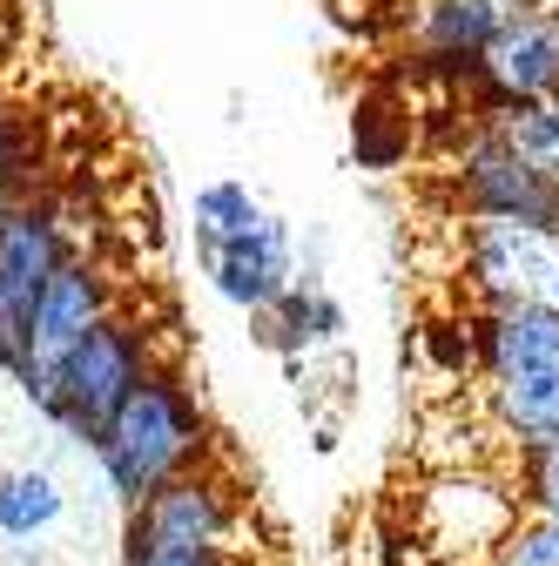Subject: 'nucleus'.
<instances>
[{
    "label": "nucleus",
    "mask_w": 559,
    "mask_h": 566,
    "mask_svg": "<svg viewBox=\"0 0 559 566\" xmlns=\"http://www.w3.org/2000/svg\"><path fill=\"white\" fill-rule=\"evenodd\" d=\"M519 520H526L519 485L478 465H445L411 500V533L439 566H493Z\"/></svg>",
    "instance_id": "nucleus-2"
},
{
    "label": "nucleus",
    "mask_w": 559,
    "mask_h": 566,
    "mask_svg": "<svg viewBox=\"0 0 559 566\" xmlns=\"http://www.w3.org/2000/svg\"><path fill=\"white\" fill-rule=\"evenodd\" d=\"M202 270L243 311H276L297 291V276H291V237H284L276 217H256L236 237H202Z\"/></svg>",
    "instance_id": "nucleus-11"
},
{
    "label": "nucleus",
    "mask_w": 559,
    "mask_h": 566,
    "mask_svg": "<svg viewBox=\"0 0 559 566\" xmlns=\"http://www.w3.org/2000/svg\"><path fill=\"white\" fill-rule=\"evenodd\" d=\"M115 317V291H108V270H102V256H67L61 270H54V283L41 291V304H34V317H28V331H21V350H14V378L34 391V405L48 398V385L61 378V365L75 358V350L102 331Z\"/></svg>",
    "instance_id": "nucleus-4"
},
{
    "label": "nucleus",
    "mask_w": 559,
    "mask_h": 566,
    "mask_svg": "<svg viewBox=\"0 0 559 566\" xmlns=\"http://www.w3.org/2000/svg\"><path fill=\"white\" fill-rule=\"evenodd\" d=\"M67 256H82V250H75V230H67L61 196H34L0 223V365H14L21 331Z\"/></svg>",
    "instance_id": "nucleus-6"
},
{
    "label": "nucleus",
    "mask_w": 559,
    "mask_h": 566,
    "mask_svg": "<svg viewBox=\"0 0 559 566\" xmlns=\"http://www.w3.org/2000/svg\"><path fill=\"white\" fill-rule=\"evenodd\" d=\"M34 156H41L34 122L21 108H0V223H8L21 202H34Z\"/></svg>",
    "instance_id": "nucleus-14"
},
{
    "label": "nucleus",
    "mask_w": 559,
    "mask_h": 566,
    "mask_svg": "<svg viewBox=\"0 0 559 566\" xmlns=\"http://www.w3.org/2000/svg\"><path fill=\"white\" fill-rule=\"evenodd\" d=\"M452 202L465 223H526V230H552L559 237V182L539 176L532 163H519L499 135L472 128L452 149Z\"/></svg>",
    "instance_id": "nucleus-5"
},
{
    "label": "nucleus",
    "mask_w": 559,
    "mask_h": 566,
    "mask_svg": "<svg viewBox=\"0 0 559 566\" xmlns=\"http://www.w3.org/2000/svg\"><path fill=\"white\" fill-rule=\"evenodd\" d=\"M513 485H519L526 513H546V520H559V446H546V452H526V459L513 465Z\"/></svg>",
    "instance_id": "nucleus-17"
},
{
    "label": "nucleus",
    "mask_w": 559,
    "mask_h": 566,
    "mask_svg": "<svg viewBox=\"0 0 559 566\" xmlns=\"http://www.w3.org/2000/svg\"><path fill=\"white\" fill-rule=\"evenodd\" d=\"M128 566H223L209 553H156V546H128Z\"/></svg>",
    "instance_id": "nucleus-19"
},
{
    "label": "nucleus",
    "mask_w": 559,
    "mask_h": 566,
    "mask_svg": "<svg viewBox=\"0 0 559 566\" xmlns=\"http://www.w3.org/2000/svg\"><path fill=\"white\" fill-rule=\"evenodd\" d=\"M493 566H559V520L526 513V520L513 526V539L499 546V559H493Z\"/></svg>",
    "instance_id": "nucleus-18"
},
{
    "label": "nucleus",
    "mask_w": 559,
    "mask_h": 566,
    "mask_svg": "<svg viewBox=\"0 0 559 566\" xmlns=\"http://www.w3.org/2000/svg\"><path fill=\"white\" fill-rule=\"evenodd\" d=\"M263 317L291 324V331H284V344H317V337H330V331H337V304H330V297H317V291H291L284 304L263 311Z\"/></svg>",
    "instance_id": "nucleus-16"
},
{
    "label": "nucleus",
    "mask_w": 559,
    "mask_h": 566,
    "mask_svg": "<svg viewBox=\"0 0 559 566\" xmlns=\"http://www.w3.org/2000/svg\"><path fill=\"white\" fill-rule=\"evenodd\" d=\"M236 533V492L217 472H189L176 485H162L156 500L135 506L128 520V546H156V553H209L223 559Z\"/></svg>",
    "instance_id": "nucleus-9"
},
{
    "label": "nucleus",
    "mask_w": 559,
    "mask_h": 566,
    "mask_svg": "<svg viewBox=\"0 0 559 566\" xmlns=\"http://www.w3.org/2000/svg\"><path fill=\"white\" fill-rule=\"evenodd\" d=\"M88 452H95L102 479L122 492V500H128V506H143V500H156L162 485L202 472L209 424H202L189 385H182L176 371L156 365L143 385L128 391V405H122V411L102 424V432L88 439Z\"/></svg>",
    "instance_id": "nucleus-1"
},
{
    "label": "nucleus",
    "mask_w": 559,
    "mask_h": 566,
    "mask_svg": "<svg viewBox=\"0 0 559 566\" xmlns=\"http://www.w3.org/2000/svg\"><path fill=\"white\" fill-rule=\"evenodd\" d=\"M156 371V350H149V331L135 324V317H108L75 358L61 365V378L48 385V398H41V411L54 418V424H67L75 439H95L102 424L128 405V391L143 385Z\"/></svg>",
    "instance_id": "nucleus-3"
},
{
    "label": "nucleus",
    "mask_w": 559,
    "mask_h": 566,
    "mask_svg": "<svg viewBox=\"0 0 559 566\" xmlns=\"http://www.w3.org/2000/svg\"><path fill=\"white\" fill-rule=\"evenodd\" d=\"M485 135H499L519 163H532L539 176L559 182V102H532V108H485L478 122Z\"/></svg>",
    "instance_id": "nucleus-12"
},
{
    "label": "nucleus",
    "mask_w": 559,
    "mask_h": 566,
    "mask_svg": "<svg viewBox=\"0 0 559 566\" xmlns=\"http://www.w3.org/2000/svg\"><path fill=\"white\" fill-rule=\"evenodd\" d=\"M472 337H478L485 398H506V391H559V311L485 304V311H472Z\"/></svg>",
    "instance_id": "nucleus-8"
},
{
    "label": "nucleus",
    "mask_w": 559,
    "mask_h": 566,
    "mask_svg": "<svg viewBox=\"0 0 559 566\" xmlns=\"http://www.w3.org/2000/svg\"><path fill=\"white\" fill-rule=\"evenodd\" d=\"M458 270L485 304H532L559 311V237L526 223H465L458 230Z\"/></svg>",
    "instance_id": "nucleus-7"
},
{
    "label": "nucleus",
    "mask_w": 559,
    "mask_h": 566,
    "mask_svg": "<svg viewBox=\"0 0 559 566\" xmlns=\"http://www.w3.org/2000/svg\"><path fill=\"white\" fill-rule=\"evenodd\" d=\"M256 217H270V209H263L243 182H209V189H196V243H202V237H236V230H250Z\"/></svg>",
    "instance_id": "nucleus-15"
},
{
    "label": "nucleus",
    "mask_w": 559,
    "mask_h": 566,
    "mask_svg": "<svg viewBox=\"0 0 559 566\" xmlns=\"http://www.w3.org/2000/svg\"><path fill=\"white\" fill-rule=\"evenodd\" d=\"M61 520V485L48 472H0V533L34 539Z\"/></svg>",
    "instance_id": "nucleus-13"
},
{
    "label": "nucleus",
    "mask_w": 559,
    "mask_h": 566,
    "mask_svg": "<svg viewBox=\"0 0 559 566\" xmlns=\"http://www.w3.org/2000/svg\"><path fill=\"white\" fill-rule=\"evenodd\" d=\"M472 82H478V108L559 102V8L552 0L499 28V41L485 48V61L472 67Z\"/></svg>",
    "instance_id": "nucleus-10"
}]
</instances>
